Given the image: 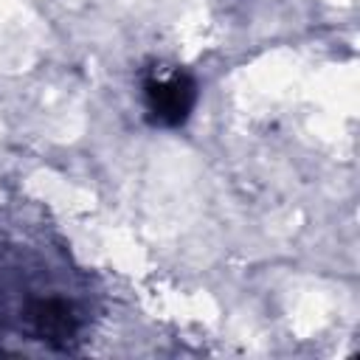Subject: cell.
<instances>
[{
    "mask_svg": "<svg viewBox=\"0 0 360 360\" xmlns=\"http://www.w3.org/2000/svg\"><path fill=\"white\" fill-rule=\"evenodd\" d=\"M197 104V79L188 70H172L166 76L149 73L143 79V110L152 127H183Z\"/></svg>",
    "mask_w": 360,
    "mask_h": 360,
    "instance_id": "obj_1",
    "label": "cell"
}]
</instances>
